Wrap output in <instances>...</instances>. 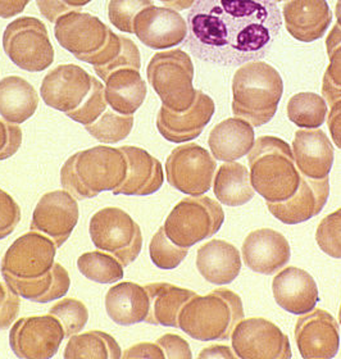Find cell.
Here are the masks:
<instances>
[{
  "instance_id": "9c48e42d",
  "label": "cell",
  "mask_w": 341,
  "mask_h": 359,
  "mask_svg": "<svg viewBox=\"0 0 341 359\" xmlns=\"http://www.w3.org/2000/svg\"><path fill=\"white\" fill-rule=\"evenodd\" d=\"M3 48L17 67L29 72H41L54 62L46 26L35 17H20L9 23L3 34Z\"/></svg>"
},
{
  "instance_id": "c3c4849f",
  "label": "cell",
  "mask_w": 341,
  "mask_h": 359,
  "mask_svg": "<svg viewBox=\"0 0 341 359\" xmlns=\"http://www.w3.org/2000/svg\"><path fill=\"white\" fill-rule=\"evenodd\" d=\"M156 344L161 346L163 351L164 357L168 359H192L193 353L190 349V345L182 339L175 334H166L163 337L156 340Z\"/></svg>"
},
{
  "instance_id": "484cf974",
  "label": "cell",
  "mask_w": 341,
  "mask_h": 359,
  "mask_svg": "<svg viewBox=\"0 0 341 359\" xmlns=\"http://www.w3.org/2000/svg\"><path fill=\"white\" fill-rule=\"evenodd\" d=\"M196 267L208 283L229 285L241 271V255L225 240H210L196 252Z\"/></svg>"
},
{
  "instance_id": "8992f818",
  "label": "cell",
  "mask_w": 341,
  "mask_h": 359,
  "mask_svg": "<svg viewBox=\"0 0 341 359\" xmlns=\"http://www.w3.org/2000/svg\"><path fill=\"white\" fill-rule=\"evenodd\" d=\"M147 76L162 105L170 111L184 112L193 104L196 90L193 60L187 53L181 49L156 53L149 62Z\"/></svg>"
},
{
  "instance_id": "e575fe53",
  "label": "cell",
  "mask_w": 341,
  "mask_h": 359,
  "mask_svg": "<svg viewBox=\"0 0 341 359\" xmlns=\"http://www.w3.org/2000/svg\"><path fill=\"white\" fill-rule=\"evenodd\" d=\"M122 357L116 339L103 331H88L69 337L65 358L119 359Z\"/></svg>"
},
{
  "instance_id": "6da1fadb",
  "label": "cell",
  "mask_w": 341,
  "mask_h": 359,
  "mask_svg": "<svg viewBox=\"0 0 341 359\" xmlns=\"http://www.w3.org/2000/svg\"><path fill=\"white\" fill-rule=\"evenodd\" d=\"M186 22V48L222 67L265 58L282 27L280 8L271 0H196Z\"/></svg>"
},
{
  "instance_id": "3957f363",
  "label": "cell",
  "mask_w": 341,
  "mask_h": 359,
  "mask_svg": "<svg viewBox=\"0 0 341 359\" xmlns=\"http://www.w3.org/2000/svg\"><path fill=\"white\" fill-rule=\"evenodd\" d=\"M283 93L280 72L265 62H248L232 79V113L260 128L272 120Z\"/></svg>"
},
{
  "instance_id": "60d3db41",
  "label": "cell",
  "mask_w": 341,
  "mask_h": 359,
  "mask_svg": "<svg viewBox=\"0 0 341 359\" xmlns=\"http://www.w3.org/2000/svg\"><path fill=\"white\" fill-rule=\"evenodd\" d=\"M49 313L62 323L66 337L79 334L88 323L89 311L81 300L66 298L53 306Z\"/></svg>"
},
{
  "instance_id": "f5cc1de1",
  "label": "cell",
  "mask_w": 341,
  "mask_h": 359,
  "mask_svg": "<svg viewBox=\"0 0 341 359\" xmlns=\"http://www.w3.org/2000/svg\"><path fill=\"white\" fill-rule=\"evenodd\" d=\"M31 0H0V18H12L22 13Z\"/></svg>"
},
{
  "instance_id": "836d02e7",
  "label": "cell",
  "mask_w": 341,
  "mask_h": 359,
  "mask_svg": "<svg viewBox=\"0 0 341 359\" xmlns=\"http://www.w3.org/2000/svg\"><path fill=\"white\" fill-rule=\"evenodd\" d=\"M213 191L218 202L229 207H240L255 195L248 168L236 162H225L213 181Z\"/></svg>"
},
{
  "instance_id": "f907efd6",
  "label": "cell",
  "mask_w": 341,
  "mask_h": 359,
  "mask_svg": "<svg viewBox=\"0 0 341 359\" xmlns=\"http://www.w3.org/2000/svg\"><path fill=\"white\" fill-rule=\"evenodd\" d=\"M122 358H156L163 359L164 353L159 345L153 343H138L127 349L126 352L122 354Z\"/></svg>"
},
{
  "instance_id": "680465c9",
  "label": "cell",
  "mask_w": 341,
  "mask_h": 359,
  "mask_svg": "<svg viewBox=\"0 0 341 359\" xmlns=\"http://www.w3.org/2000/svg\"><path fill=\"white\" fill-rule=\"evenodd\" d=\"M339 321H340V323H341V306H340V309H339Z\"/></svg>"
},
{
  "instance_id": "91938a15",
  "label": "cell",
  "mask_w": 341,
  "mask_h": 359,
  "mask_svg": "<svg viewBox=\"0 0 341 359\" xmlns=\"http://www.w3.org/2000/svg\"><path fill=\"white\" fill-rule=\"evenodd\" d=\"M271 1H274V3H276V1H283V0H271Z\"/></svg>"
},
{
  "instance_id": "f35d334b",
  "label": "cell",
  "mask_w": 341,
  "mask_h": 359,
  "mask_svg": "<svg viewBox=\"0 0 341 359\" xmlns=\"http://www.w3.org/2000/svg\"><path fill=\"white\" fill-rule=\"evenodd\" d=\"M134 128V116H123L114 111H105L94 123L85 128L98 142L116 144L125 140Z\"/></svg>"
},
{
  "instance_id": "ac0fdd59",
  "label": "cell",
  "mask_w": 341,
  "mask_h": 359,
  "mask_svg": "<svg viewBox=\"0 0 341 359\" xmlns=\"http://www.w3.org/2000/svg\"><path fill=\"white\" fill-rule=\"evenodd\" d=\"M134 34L148 48L164 50L185 41L187 22L172 8L150 6L136 15Z\"/></svg>"
},
{
  "instance_id": "7c38bea8",
  "label": "cell",
  "mask_w": 341,
  "mask_h": 359,
  "mask_svg": "<svg viewBox=\"0 0 341 359\" xmlns=\"http://www.w3.org/2000/svg\"><path fill=\"white\" fill-rule=\"evenodd\" d=\"M65 329L54 316H31L15 322L9 332V345L17 357L49 359L63 341Z\"/></svg>"
},
{
  "instance_id": "7dc6e473",
  "label": "cell",
  "mask_w": 341,
  "mask_h": 359,
  "mask_svg": "<svg viewBox=\"0 0 341 359\" xmlns=\"http://www.w3.org/2000/svg\"><path fill=\"white\" fill-rule=\"evenodd\" d=\"M22 142L20 126L7 121H0V161L15 156Z\"/></svg>"
},
{
  "instance_id": "83f0119b",
  "label": "cell",
  "mask_w": 341,
  "mask_h": 359,
  "mask_svg": "<svg viewBox=\"0 0 341 359\" xmlns=\"http://www.w3.org/2000/svg\"><path fill=\"white\" fill-rule=\"evenodd\" d=\"M150 300L145 286L135 283H121L111 287L105 295V309L112 321L121 326L145 322Z\"/></svg>"
},
{
  "instance_id": "5b68a950",
  "label": "cell",
  "mask_w": 341,
  "mask_h": 359,
  "mask_svg": "<svg viewBox=\"0 0 341 359\" xmlns=\"http://www.w3.org/2000/svg\"><path fill=\"white\" fill-rule=\"evenodd\" d=\"M244 318L243 302L236 292L215 289L207 295H194L178 314V329L199 341L227 340Z\"/></svg>"
},
{
  "instance_id": "ee69618b",
  "label": "cell",
  "mask_w": 341,
  "mask_h": 359,
  "mask_svg": "<svg viewBox=\"0 0 341 359\" xmlns=\"http://www.w3.org/2000/svg\"><path fill=\"white\" fill-rule=\"evenodd\" d=\"M316 241L322 252L333 258L341 259V208L319 222Z\"/></svg>"
},
{
  "instance_id": "7a4b0ae2",
  "label": "cell",
  "mask_w": 341,
  "mask_h": 359,
  "mask_svg": "<svg viewBox=\"0 0 341 359\" xmlns=\"http://www.w3.org/2000/svg\"><path fill=\"white\" fill-rule=\"evenodd\" d=\"M127 161L119 148L99 145L68 158L60 170V184L77 201L113 191L126 177Z\"/></svg>"
},
{
  "instance_id": "2e32d148",
  "label": "cell",
  "mask_w": 341,
  "mask_h": 359,
  "mask_svg": "<svg viewBox=\"0 0 341 359\" xmlns=\"http://www.w3.org/2000/svg\"><path fill=\"white\" fill-rule=\"evenodd\" d=\"M93 88V76L76 65H60L45 76L40 95L45 104L60 112H72Z\"/></svg>"
},
{
  "instance_id": "ba28073f",
  "label": "cell",
  "mask_w": 341,
  "mask_h": 359,
  "mask_svg": "<svg viewBox=\"0 0 341 359\" xmlns=\"http://www.w3.org/2000/svg\"><path fill=\"white\" fill-rule=\"evenodd\" d=\"M90 236L94 245L114 255L123 267L134 262L142 248L139 224L125 210L107 207L91 217Z\"/></svg>"
},
{
  "instance_id": "8fae6325",
  "label": "cell",
  "mask_w": 341,
  "mask_h": 359,
  "mask_svg": "<svg viewBox=\"0 0 341 359\" xmlns=\"http://www.w3.org/2000/svg\"><path fill=\"white\" fill-rule=\"evenodd\" d=\"M235 355L241 359H290L289 337L266 318H243L231 334Z\"/></svg>"
},
{
  "instance_id": "5bb4252c",
  "label": "cell",
  "mask_w": 341,
  "mask_h": 359,
  "mask_svg": "<svg viewBox=\"0 0 341 359\" xmlns=\"http://www.w3.org/2000/svg\"><path fill=\"white\" fill-rule=\"evenodd\" d=\"M57 245L40 232L25 233L9 247L1 259V272L18 278H36L54 266Z\"/></svg>"
},
{
  "instance_id": "ffe728a7",
  "label": "cell",
  "mask_w": 341,
  "mask_h": 359,
  "mask_svg": "<svg viewBox=\"0 0 341 359\" xmlns=\"http://www.w3.org/2000/svg\"><path fill=\"white\" fill-rule=\"evenodd\" d=\"M330 195V181L300 176L297 193L283 202H267L269 213L285 224H297L319 216Z\"/></svg>"
},
{
  "instance_id": "277c9868",
  "label": "cell",
  "mask_w": 341,
  "mask_h": 359,
  "mask_svg": "<svg viewBox=\"0 0 341 359\" xmlns=\"http://www.w3.org/2000/svg\"><path fill=\"white\" fill-rule=\"evenodd\" d=\"M248 162L253 187L267 202H283L297 193L300 173L289 144L280 137H258Z\"/></svg>"
},
{
  "instance_id": "bcb514c9",
  "label": "cell",
  "mask_w": 341,
  "mask_h": 359,
  "mask_svg": "<svg viewBox=\"0 0 341 359\" xmlns=\"http://www.w3.org/2000/svg\"><path fill=\"white\" fill-rule=\"evenodd\" d=\"M7 284L0 283V330H6L15 321L20 313L21 300Z\"/></svg>"
},
{
  "instance_id": "d6a6232c",
  "label": "cell",
  "mask_w": 341,
  "mask_h": 359,
  "mask_svg": "<svg viewBox=\"0 0 341 359\" xmlns=\"http://www.w3.org/2000/svg\"><path fill=\"white\" fill-rule=\"evenodd\" d=\"M88 63L93 65L97 75L105 81L112 72L119 68L131 67L140 71V52L131 39L117 35L111 30L107 44Z\"/></svg>"
},
{
  "instance_id": "8d00e7d4",
  "label": "cell",
  "mask_w": 341,
  "mask_h": 359,
  "mask_svg": "<svg viewBox=\"0 0 341 359\" xmlns=\"http://www.w3.org/2000/svg\"><path fill=\"white\" fill-rule=\"evenodd\" d=\"M77 267L88 280L99 284H114L123 277L122 263L103 250L83 253L77 259Z\"/></svg>"
},
{
  "instance_id": "b9f144b4",
  "label": "cell",
  "mask_w": 341,
  "mask_h": 359,
  "mask_svg": "<svg viewBox=\"0 0 341 359\" xmlns=\"http://www.w3.org/2000/svg\"><path fill=\"white\" fill-rule=\"evenodd\" d=\"M150 6H154L153 0H109L108 18L119 31L134 34L136 15Z\"/></svg>"
},
{
  "instance_id": "4dcf8cb0",
  "label": "cell",
  "mask_w": 341,
  "mask_h": 359,
  "mask_svg": "<svg viewBox=\"0 0 341 359\" xmlns=\"http://www.w3.org/2000/svg\"><path fill=\"white\" fill-rule=\"evenodd\" d=\"M39 95L29 81L20 76H8L0 81V116L21 125L36 112Z\"/></svg>"
},
{
  "instance_id": "9f6ffc18",
  "label": "cell",
  "mask_w": 341,
  "mask_h": 359,
  "mask_svg": "<svg viewBox=\"0 0 341 359\" xmlns=\"http://www.w3.org/2000/svg\"><path fill=\"white\" fill-rule=\"evenodd\" d=\"M66 4H68L69 7L74 8V9H81L83 6L89 4L91 0H63Z\"/></svg>"
},
{
  "instance_id": "db71d44e",
  "label": "cell",
  "mask_w": 341,
  "mask_h": 359,
  "mask_svg": "<svg viewBox=\"0 0 341 359\" xmlns=\"http://www.w3.org/2000/svg\"><path fill=\"white\" fill-rule=\"evenodd\" d=\"M236 357L229 346L223 345H213L206 348L199 354V358H234Z\"/></svg>"
},
{
  "instance_id": "603a6c76",
  "label": "cell",
  "mask_w": 341,
  "mask_h": 359,
  "mask_svg": "<svg viewBox=\"0 0 341 359\" xmlns=\"http://www.w3.org/2000/svg\"><path fill=\"white\" fill-rule=\"evenodd\" d=\"M285 27L302 43H313L325 35L333 21L326 0H288L282 7Z\"/></svg>"
},
{
  "instance_id": "ab89813d",
  "label": "cell",
  "mask_w": 341,
  "mask_h": 359,
  "mask_svg": "<svg viewBox=\"0 0 341 359\" xmlns=\"http://www.w3.org/2000/svg\"><path fill=\"white\" fill-rule=\"evenodd\" d=\"M189 252V248L178 247L166 235L163 226L153 235L149 255L152 262L158 269H175L184 261Z\"/></svg>"
},
{
  "instance_id": "44dd1931",
  "label": "cell",
  "mask_w": 341,
  "mask_h": 359,
  "mask_svg": "<svg viewBox=\"0 0 341 359\" xmlns=\"http://www.w3.org/2000/svg\"><path fill=\"white\" fill-rule=\"evenodd\" d=\"M241 253L245 264L252 271L274 275L289 263L291 249L289 241L280 232L260 229L245 238Z\"/></svg>"
},
{
  "instance_id": "52a82bcc",
  "label": "cell",
  "mask_w": 341,
  "mask_h": 359,
  "mask_svg": "<svg viewBox=\"0 0 341 359\" xmlns=\"http://www.w3.org/2000/svg\"><path fill=\"white\" fill-rule=\"evenodd\" d=\"M223 221L225 212L220 203L206 195H199L178 202L166 218L163 229L176 245L190 248L215 236Z\"/></svg>"
},
{
  "instance_id": "6f0895ef",
  "label": "cell",
  "mask_w": 341,
  "mask_h": 359,
  "mask_svg": "<svg viewBox=\"0 0 341 359\" xmlns=\"http://www.w3.org/2000/svg\"><path fill=\"white\" fill-rule=\"evenodd\" d=\"M335 15H336V20H337V25L341 27V0H337V1H336Z\"/></svg>"
},
{
  "instance_id": "f1b7e54d",
  "label": "cell",
  "mask_w": 341,
  "mask_h": 359,
  "mask_svg": "<svg viewBox=\"0 0 341 359\" xmlns=\"http://www.w3.org/2000/svg\"><path fill=\"white\" fill-rule=\"evenodd\" d=\"M105 99L112 111L134 116L147 97V83L142 80L139 69L119 68L107 77Z\"/></svg>"
},
{
  "instance_id": "74e56055",
  "label": "cell",
  "mask_w": 341,
  "mask_h": 359,
  "mask_svg": "<svg viewBox=\"0 0 341 359\" xmlns=\"http://www.w3.org/2000/svg\"><path fill=\"white\" fill-rule=\"evenodd\" d=\"M326 49L330 65L322 83V94L327 104L341 100V27L336 23L327 35Z\"/></svg>"
},
{
  "instance_id": "1f68e13d",
  "label": "cell",
  "mask_w": 341,
  "mask_h": 359,
  "mask_svg": "<svg viewBox=\"0 0 341 359\" xmlns=\"http://www.w3.org/2000/svg\"><path fill=\"white\" fill-rule=\"evenodd\" d=\"M150 308L145 322L166 327L178 329V314L186 302L193 298L195 292L168 283H153L145 285Z\"/></svg>"
},
{
  "instance_id": "681fc988",
  "label": "cell",
  "mask_w": 341,
  "mask_h": 359,
  "mask_svg": "<svg viewBox=\"0 0 341 359\" xmlns=\"http://www.w3.org/2000/svg\"><path fill=\"white\" fill-rule=\"evenodd\" d=\"M36 6L41 15L49 22H55L60 17L69 12L81 11L69 7L63 0H36Z\"/></svg>"
},
{
  "instance_id": "816d5d0a",
  "label": "cell",
  "mask_w": 341,
  "mask_h": 359,
  "mask_svg": "<svg viewBox=\"0 0 341 359\" xmlns=\"http://www.w3.org/2000/svg\"><path fill=\"white\" fill-rule=\"evenodd\" d=\"M327 125L335 145L341 150V100L331 105V111L328 113Z\"/></svg>"
},
{
  "instance_id": "4316f807",
  "label": "cell",
  "mask_w": 341,
  "mask_h": 359,
  "mask_svg": "<svg viewBox=\"0 0 341 359\" xmlns=\"http://www.w3.org/2000/svg\"><path fill=\"white\" fill-rule=\"evenodd\" d=\"M254 142L252 125L238 117L218 123L208 137L212 156L222 162H235L249 154Z\"/></svg>"
},
{
  "instance_id": "11a10c76",
  "label": "cell",
  "mask_w": 341,
  "mask_h": 359,
  "mask_svg": "<svg viewBox=\"0 0 341 359\" xmlns=\"http://www.w3.org/2000/svg\"><path fill=\"white\" fill-rule=\"evenodd\" d=\"M159 1H162L164 6L172 8L175 11H185L187 8L193 7L196 0H159Z\"/></svg>"
},
{
  "instance_id": "f546056e",
  "label": "cell",
  "mask_w": 341,
  "mask_h": 359,
  "mask_svg": "<svg viewBox=\"0 0 341 359\" xmlns=\"http://www.w3.org/2000/svg\"><path fill=\"white\" fill-rule=\"evenodd\" d=\"M1 275L6 284L15 294L36 303H48L63 298L71 286L67 269L60 263H54L53 269L46 275L36 278H18L6 272H1Z\"/></svg>"
},
{
  "instance_id": "7bdbcfd3",
  "label": "cell",
  "mask_w": 341,
  "mask_h": 359,
  "mask_svg": "<svg viewBox=\"0 0 341 359\" xmlns=\"http://www.w3.org/2000/svg\"><path fill=\"white\" fill-rule=\"evenodd\" d=\"M107 107L108 103L105 99V86L98 79L93 77V88L90 90L89 95L77 109L67 113L66 116L86 126L94 123L107 111Z\"/></svg>"
},
{
  "instance_id": "e0dca14e",
  "label": "cell",
  "mask_w": 341,
  "mask_h": 359,
  "mask_svg": "<svg viewBox=\"0 0 341 359\" xmlns=\"http://www.w3.org/2000/svg\"><path fill=\"white\" fill-rule=\"evenodd\" d=\"M294 334L299 353L305 359L334 358L340 348L339 325L325 309L302 314Z\"/></svg>"
},
{
  "instance_id": "cb8c5ba5",
  "label": "cell",
  "mask_w": 341,
  "mask_h": 359,
  "mask_svg": "<svg viewBox=\"0 0 341 359\" xmlns=\"http://www.w3.org/2000/svg\"><path fill=\"white\" fill-rule=\"evenodd\" d=\"M127 161L126 177L112 193L128 196H147L156 193L163 185L162 163L138 147L119 148Z\"/></svg>"
},
{
  "instance_id": "4fadbf2b",
  "label": "cell",
  "mask_w": 341,
  "mask_h": 359,
  "mask_svg": "<svg viewBox=\"0 0 341 359\" xmlns=\"http://www.w3.org/2000/svg\"><path fill=\"white\" fill-rule=\"evenodd\" d=\"M109 31L98 17L80 11L62 15L54 26V35L60 46L85 63L103 49Z\"/></svg>"
},
{
  "instance_id": "9a60e30c",
  "label": "cell",
  "mask_w": 341,
  "mask_h": 359,
  "mask_svg": "<svg viewBox=\"0 0 341 359\" xmlns=\"http://www.w3.org/2000/svg\"><path fill=\"white\" fill-rule=\"evenodd\" d=\"M79 221V204L66 190H55L41 196L37 203L31 230L40 232L60 248L74 230Z\"/></svg>"
},
{
  "instance_id": "7402d4cb",
  "label": "cell",
  "mask_w": 341,
  "mask_h": 359,
  "mask_svg": "<svg viewBox=\"0 0 341 359\" xmlns=\"http://www.w3.org/2000/svg\"><path fill=\"white\" fill-rule=\"evenodd\" d=\"M276 303L289 313H309L319 302V287L311 273L297 267L280 271L272 281Z\"/></svg>"
},
{
  "instance_id": "f6af8a7d",
  "label": "cell",
  "mask_w": 341,
  "mask_h": 359,
  "mask_svg": "<svg viewBox=\"0 0 341 359\" xmlns=\"http://www.w3.org/2000/svg\"><path fill=\"white\" fill-rule=\"evenodd\" d=\"M21 221V210L11 195L0 189V240L15 231Z\"/></svg>"
},
{
  "instance_id": "30bf717a",
  "label": "cell",
  "mask_w": 341,
  "mask_h": 359,
  "mask_svg": "<svg viewBox=\"0 0 341 359\" xmlns=\"http://www.w3.org/2000/svg\"><path fill=\"white\" fill-rule=\"evenodd\" d=\"M217 163L207 149L198 144H184L170 151L166 175L170 187L192 196L206 194L212 187Z\"/></svg>"
},
{
  "instance_id": "d6986e66",
  "label": "cell",
  "mask_w": 341,
  "mask_h": 359,
  "mask_svg": "<svg viewBox=\"0 0 341 359\" xmlns=\"http://www.w3.org/2000/svg\"><path fill=\"white\" fill-rule=\"evenodd\" d=\"M215 102L201 90H196L193 104L184 112L170 111L162 105L156 116V128L170 142H192L201 136L215 114Z\"/></svg>"
},
{
  "instance_id": "d590c367",
  "label": "cell",
  "mask_w": 341,
  "mask_h": 359,
  "mask_svg": "<svg viewBox=\"0 0 341 359\" xmlns=\"http://www.w3.org/2000/svg\"><path fill=\"white\" fill-rule=\"evenodd\" d=\"M288 117L300 128H319L325 123L327 103L314 93H297L288 102Z\"/></svg>"
},
{
  "instance_id": "d4e9b609",
  "label": "cell",
  "mask_w": 341,
  "mask_h": 359,
  "mask_svg": "<svg viewBox=\"0 0 341 359\" xmlns=\"http://www.w3.org/2000/svg\"><path fill=\"white\" fill-rule=\"evenodd\" d=\"M293 154L299 172L309 179L328 177L334 165V147L319 128L297 131L293 140Z\"/></svg>"
}]
</instances>
